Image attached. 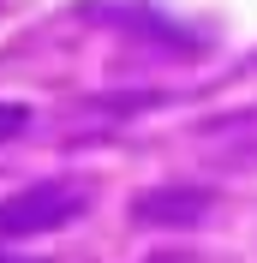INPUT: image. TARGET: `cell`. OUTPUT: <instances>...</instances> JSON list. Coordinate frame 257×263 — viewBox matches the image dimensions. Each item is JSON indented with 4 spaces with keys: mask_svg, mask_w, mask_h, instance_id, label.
Returning a JSON list of instances; mask_svg holds the SVG:
<instances>
[{
    "mask_svg": "<svg viewBox=\"0 0 257 263\" xmlns=\"http://www.w3.org/2000/svg\"><path fill=\"white\" fill-rule=\"evenodd\" d=\"M84 185L48 180V185H24V192L0 197V239H30V233H60L66 221L84 215Z\"/></svg>",
    "mask_w": 257,
    "mask_h": 263,
    "instance_id": "1",
    "label": "cell"
},
{
    "mask_svg": "<svg viewBox=\"0 0 257 263\" xmlns=\"http://www.w3.org/2000/svg\"><path fill=\"white\" fill-rule=\"evenodd\" d=\"M132 215H138V221H174V228H192V221L209 215V197L192 192V185H179V192H144L138 203H132Z\"/></svg>",
    "mask_w": 257,
    "mask_h": 263,
    "instance_id": "2",
    "label": "cell"
},
{
    "mask_svg": "<svg viewBox=\"0 0 257 263\" xmlns=\"http://www.w3.org/2000/svg\"><path fill=\"white\" fill-rule=\"evenodd\" d=\"M0 263H36V257H0Z\"/></svg>",
    "mask_w": 257,
    "mask_h": 263,
    "instance_id": "4",
    "label": "cell"
},
{
    "mask_svg": "<svg viewBox=\"0 0 257 263\" xmlns=\"http://www.w3.org/2000/svg\"><path fill=\"white\" fill-rule=\"evenodd\" d=\"M18 132H30V108L24 102H0V144H12Z\"/></svg>",
    "mask_w": 257,
    "mask_h": 263,
    "instance_id": "3",
    "label": "cell"
}]
</instances>
